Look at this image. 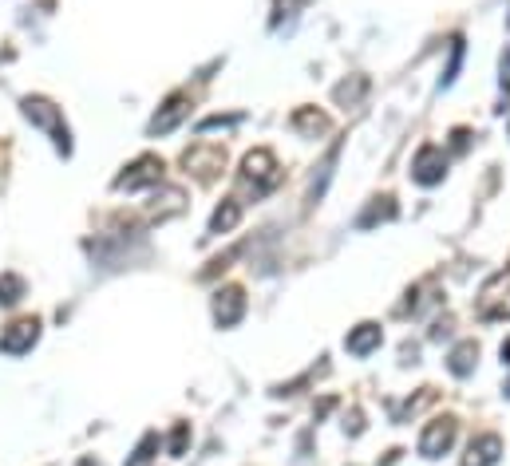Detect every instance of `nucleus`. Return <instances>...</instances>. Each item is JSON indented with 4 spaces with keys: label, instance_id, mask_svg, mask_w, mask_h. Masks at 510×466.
<instances>
[{
    "label": "nucleus",
    "instance_id": "14",
    "mask_svg": "<svg viewBox=\"0 0 510 466\" xmlns=\"http://www.w3.org/2000/svg\"><path fill=\"white\" fill-rule=\"evenodd\" d=\"M237 222H242V202H237V198H225L222 206L213 210V218H210V230H206V233H213V237H218V233H230Z\"/></svg>",
    "mask_w": 510,
    "mask_h": 466
},
{
    "label": "nucleus",
    "instance_id": "1",
    "mask_svg": "<svg viewBox=\"0 0 510 466\" xmlns=\"http://www.w3.org/2000/svg\"><path fill=\"white\" fill-rule=\"evenodd\" d=\"M24 119H28L32 127L47 130L52 142H56V150L68 159L71 154V130H68L64 119H59V107L52 99H44V95H28V99H24Z\"/></svg>",
    "mask_w": 510,
    "mask_h": 466
},
{
    "label": "nucleus",
    "instance_id": "12",
    "mask_svg": "<svg viewBox=\"0 0 510 466\" xmlns=\"http://www.w3.org/2000/svg\"><path fill=\"white\" fill-rule=\"evenodd\" d=\"M380 344H384V332H380V325H356L349 337H344V348H349L352 356H372Z\"/></svg>",
    "mask_w": 510,
    "mask_h": 466
},
{
    "label": "nucleus",
    "instance_id": "17",
    "mask_svg": "<svg viewBox=\"0 0 510 466\" xmlns=\"http://www.w3.org/2000/svg\"><path fill=\"white\" fill-rule=\"evenodd\" d=\"M186 210V194H182V190H162V206H159V202H154V206H151V218H174V213H182Z\"/></svg>",
    "mask_w": 510,
    "mask_h": 466
},
{
    "label": "nucleus",
    "instance_id": "11",
    "mask_svg": "<svg viewBox=\"0 0 510 466\" xmlns=\"http://www.w3.org/2000/svg\"><path fill=\"white\" fill-rule=\"evenodd\" d=\"M498 459H503V439L498 435H479V439H471L467 455H463V466H494Z\"/></svg>",
    "mask_w": 510,
    "mask_h": 466
},
{
    "label": "nucleus",
    "instance_id": "5",
    "mask_svg": "<svg viewBox=\"0 0 510 466\" xmlns=\"http://www.w3.org/2000/svg\"><path fill=\"white\" fill-rule=\"evenodd\" d=\"M455 431H459V423L455 419H432L423 427V435H420V455L423 459H443L447 450H451V443H455Z\"/></svg>",
    "mask_w": 510,
    "mask_h": 466
},
{
    "label": "nucleus",
    "instance_id": "19",
    "mask_svg": "<svg viewBox=\"0 0 510 466\" xmlns=\"http://www.w3.org/2000/svg\"><path fill=\"white\" fill-rule=\"evenodd\" d=\"M154 450H159V435L151 431V435H142V443L135 447V455L127 459V466H147V462L154 459Z\"/></svg>",
    "mask_w": 510,
    "mask_h": 466
},
{
    "label": "nucleus",
    "instance_id": "21",
    "mask_svg": "<svg viewBox=\"0 0 510 466\" xmlns=\"http://www.w3.org/2000/svg\"><path fill=\"white\" fill-rule=\"evenodd\" d=\"M364 91H368V79H364V76H356L352 83L344 79L340 88H337V103H356V99H360Z\"/></svg>",
    "mask_w": 510,
    "mask_h": 466
},
{
    "label": "nucleus",
    "instance_id": "16",
    "mask_svg": "<svg viewBox=\"0 0 510 466\" xmlns=\"http://www.w3.org/2000/svg\"><path fill=\"white\" fill-rule=\"evenodd\" d=\"M474 364H479V344L474 340H463L455 352H451V360H447V368H451V376H471L474 372Z\"/></svg>",
    "mask_w": 510,
    "mask_h": 466
},
{
    "label": "nucleus",
    "instance_id": "10",
    "mask_svg": "<svg viewBox=\"0 0 510 466\" xmlns=\"http://www.w3.org/2000/svg\"><path fill=\"white\" fill-rule=\"evenodd\" d=\"M186 115H190V99H186V95H171V99L159 107V115L147 123V135H171V130L182 123Z\"/></svg>",
    "mask_w": 510,
    "mask_h": 466
},
{
    "label": "nucleus",
    "instance_id": "2",
    "mask_svg": "<svg viewBox=\"0 0 510 466\" xmlns=\"http://www.w3.org/2000/svg\"><path fill=\"white\" fill-rule=\"evenodd\" d=\"M277 182H281V171H277V159H273V150L257 147V150H249L245 159H242V186L254 190V198L269 194Z\"/></svg>",
    "mask_w": 510,
    "mask_h": 466
},
{
    "label": "nucleus",
    "instance_id": "6",
    "mask_svg": "<svg viewBox=\"0 0 510 466\" xmlns=\"http://www.w3.org/2000/svg\"><path fill=\"white\" fill-rule=\"evenodd\" d=\"M36 340H40V320H36V316H20V320H12V325L0 332V352H5V356H24Z\"/></svg>",
    "mask_w": 510,
    "mask_h": 466
},
{
    "label": "nucleus",
    "instance_id": "28",
    "mask_svg": "<svg viewBox=\"0 0 510 466\" xmlns=\"http://www.w3.org/2000/svg\"><path fill=\"white\" fill-rule=\"evenodd\" d=\"M79 466H99V462H95V459H79Z\"/></svg>",
    "mask_w": 510,
    "mask_h": 466
},
{
    "label": "nucleus",
    "instance_id": "15",
    "mask_svg": "<svg viewBox=\"0 0 510 466\" xmlns=\"http://www.w3.org/2000/svg\"><path fill=\"white\" fill-rule=\"evenodd\" d=\"M396 198H372V206H368L364 213H360V218H356V225H360V230H372V225H380V222H391V218H396Z\"/></svg>",
    "mask_w": 510,
    "mask_h": 466
},
{
    "label": "nucleus",
    "instance_id": "20",
    "mask_svg": "<svg viewBox=\"0 0 510 466\" xmlns=\"http://www.w3.org/2000/svg\"><path fill=\"white\" fill-rule=\"evenodd\" d=\"M459 67H463V40L455 36V40H451V64L443 71V79H439V88H451V83H455V76H459Z\"/></svg>",
    "mask_w": 510,
    "mask_h": 466
},
{
    "label": "nucleus",
    "instance_id": "8",
    "mask_svg": "<svg viewBox=\"0 0 510 466\" xmlns=\"http://www.w3.org/2000/svg\"><path fill=\"white\" fill-rule=\"evenodd\" d=\"M182 166H186V174H198L202 182H210V178L225 166V150H222V147H206V142H198V147H190V150L182 154Z\"/></svg>",
    "mask_w": 510,
    "mask_h": 466
},
{
    "label": "nucleus",
    "instance_id": "3",
    "mask_svg": "<svg viewBox=\"0 0 510 466\" xmlns=\"http://www.w3.org/2000/svg\"><path fill=\"white\" fill-rule=\"evenodd\" d=\"M479 316L483 320H510V265L494 273L479 289Z\"/></svg>",
    "mask_w": 510,
    "mask_h": 466
},
{
    "label": "nucleus",
    "instance_id": "4",
    "mask_svg": "<svg viewBox=\"0 0 510 466\" xmlns=\"http://www.w3.org/2000/svg\"><path fill=\"white\" fill-rule=\"evenodd\" d=\"M162 182V159H154V154H142V159H135L127 166L123 174L115 178V190H142V186H159Z\"/></svg>",
    "mask_w": 510,
    "mask_h": 466
},
{
    "label": "nucleus",
    "instance_id": "7",
    "mask_svg": "<svg viewBox=\"0 0 510 466\" xmlns=\"http://www.w3.org/2000/svg\"><path fill=\"white\" fill-rule=\"evenodd\" d=\"M443 174H447V154L435 147V142H427V147H420V154H415V162H411V178L420 186H435V182H443Z\"/></svg>",
    "mask_w": 510,
    "mask_h": 466
},
{
    "label": "nucleus",
    "instance_id": "26",
    "mask_svg": "<svg viewBox=\"0 0 510 466\" xmlns=\"http://www.w3.org/2000/svg\"><path fill=\"white\" fill-rule=\"evenodd\" d=\"M503 91H506V99H510V47L503 52Z\"/></svg>",
    "mask_w": 510,
    "mask_h": 466
},
{
    "label": "nucleus",
    "instance_id": "29",
    "mask_svg": "<svg viewBox=\"0 0 510 466\" xmlns=\"http://www.w3.org/2000/svg\"><path fill=\"white\" fill-rule=\"evenodd\" d=\"M289 5H308V0H289Z\"/></svg>",
    "mask_w": 510,
    "mask_h": 466
},
{
    "label": "nucleus",
    "instance_id": "22",
    "mask_svg": "<svg viewBox=\"0 0 510 466\" xmlns=\"http://www.w3.org/2000/svg\"><path fill=\"white\" fill-rule=\"evenodd\" d=\"M237 123H242V115H210V119H202V123H198V130H202V135H206V130H225V127H237Z\"/></svg>",
    "mask_w": 510,
    "mask_h": 466
},
{
    "label": "nucleus",
    "instance_id": "27",
    "mask_svg": "<svg viewBox=\"0 0 510 466\" xmlns=\"http://www.w3.org/2000/svg\"><path fill=\"white\" fill-rule=\"evenodd\" d=\"M503 364H510V340L503 344Z\"/></svg>",
    "mask_w": 510,
    "mask_h": 466
},
{
    "label": "nucleus",
    "instance_id": "18",
    "mask_svg": "<svg viewBox=\"0 0 510 466\" xmlns=\"http://www.w3.org/2000/svg\"><path fill=\"white\" fill-rule=\"evenodd\" d=\"M20 296H24V281L16 273H5V277H0V305L12 308V305H20Z\"/></svg>",
    "mask_w": 510,
    "mask_h": 466
},
{
    "label": "nucleus",
    "instance_id": "13",
    "mask_svg": "<svg viewBox=\"0 0 510 466\" xmlns=\"http://www.w3.org/2000/svg\"><path fill=\"white\" fill-rule=\"evenodd\" d=\"M293 130H301V135H308V139H317V135H325L328 130V119L317 111V107H297L293 111Z\"/></svg>",
    "mask_w": 510,
    "mask_h": 466
},
{
    "label": "nucleus",
    "instance_id": "30",
    "mask_svg": "<svg viewBox=\"0 0 510 466\" xmlns=\"http://www.w3.org/2000/svg\"><path fill=\"white\" fill-rule=\"evenodd\" d=\"M506 396H510V384H506Z\"/></svg>",
    "mask_w": 510,
    "mask_h": 466
},
{
    "label": "nucleus",
    "instance_id": "25",
    "mask_svg": "<svg viewBox=\"0 0 510 466\" xmlns=\"http://www.w3.org/2000/svg\"><path fill=\"white\" fill-rule=\"evenodd\" d=\"M467 139H471V130H451V147H455V150H467Z\"/></svg>",
    "mask_w": 510,
    "mask_h": 466
},
{
    "label": "nucleus",
    "instance_id": "23",
    "mask_svg": "<svg viewBox=\"0 0 510 466\" xmlns=\"http://www.w3.org/2000/svg\"><path fill=\"white\" fill-rule=\"evenodd\" d=\"M186 443H190V423H178L174 435H171V455L182 459V455H186Z\"/></svg>",
    "mask_w": 510,
    "mask_h": 466
},
{
    "label": "nucleus",
    "instance_id": "24",
    "mask_svg": "<svg viewBox=\"0 0 510 466\" xmlns=\"http://www.w3.org/2000/svg\"><path fill=\"white\" fill-rule=\"evenodd\" d=\"M344 431H349V435H360V431H364L360 411H349V415H344Z\"/></svg>",
    "mask_w": 510,
    "mask_h": 466
},
{
    "label": "nucleus",
    "instance_id": "9",
    "mask_svg": "<svg viewBox=\"0 0 510 466\" xmlns=\"http://www.w3.org/2000/svg\"><path fill=\"white\" fill-rule=\"evenodd\" d=\"M242 316H245V293L237 285H225V289L213 293V320H218V328H234Z\"/></svg>",
    "mask_w": 510,
    "mask_h": 466
}]
</instances>
